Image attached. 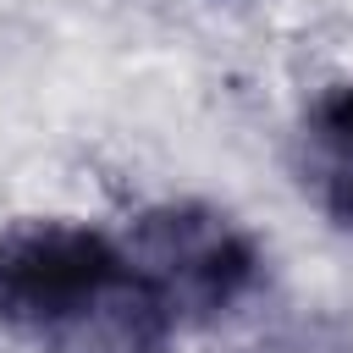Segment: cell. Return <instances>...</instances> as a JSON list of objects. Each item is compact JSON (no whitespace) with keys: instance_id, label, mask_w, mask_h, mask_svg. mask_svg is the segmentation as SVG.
<instances>
[{"instance_id":"obj_1","label":"cell","mask_w":353,"mask_h":353,"mask_svg":"<svg viewBox=\"0 0 353 353\" xmlns=\"http://www.w3.org/2000/svg\"><path fill=\"white\" fill-rule=\"evenodd\" d=\"M0 325L44 353H160L176 331L127 243L77 221L0 232Z\"/></svg>"},{"instance_id":"obj_3","label":"cell","mask_w":353,"mask_h":353,"mask_svg":"<svg viewBox=\"0 0 353 353\" xmlns=\"http://www.w3.org/2000/svg\"><path fill=\"white\" fill-rule=\"evenodd\" d=\"M298 149H303L298 165H303L309 199L342 232H353V83H336L309 105Z\"/></svg>"},{"instance_id":"obj_2","label":"cell","mask_w":353,"mask_h":353,"mask_svg":"<svg viewBox=\"0 0 353 353\" xmlns=\"http://www.w3.org/2000/svg\"><path fill=\"white\" fill-rule=\"evenodd\" d=\"M127 254L176 325L226 314L259 276L254 243L210 204H154L132 221Z\"/></svg>"}]
</instances>
